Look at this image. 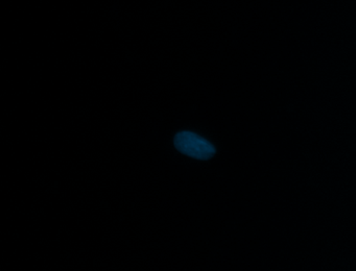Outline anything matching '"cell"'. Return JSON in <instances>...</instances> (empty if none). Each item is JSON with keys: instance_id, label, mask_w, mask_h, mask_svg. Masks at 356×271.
Masks as SVG:
<instances>
[{"instance_id": "obj_1", "label": "cell", "mask_w": 356, "mask_h": 271, "mask_svg": "<svg viewBox=\"0 0 356 271\" xmlns=\"http://www.w3.org/2000/svg\"><path fill=\"white\" fill-rule=\"evenodd\" d=\"M178 151L197 160H210L216 154V147L207 140L193 131H181L174 139Z\"/></svg>"}]
</instances>
